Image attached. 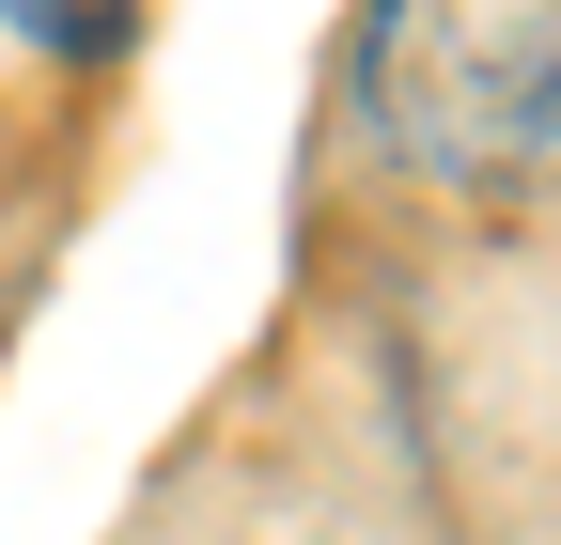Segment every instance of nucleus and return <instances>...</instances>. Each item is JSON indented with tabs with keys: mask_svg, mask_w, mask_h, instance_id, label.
I'll return each instance as SVG.
<instances>
[{
	"mask_svg": "<svg viewBox=\"0 0 561 545\" xmlns=\"http://www.w3.org/2000/svg\"><path fill=\"white\" fill-rule=\"evenodd\" d=\"M375 141L421 187H561V0H375Z\"/></svg>",
	"mask_w": 561,
	"mask_h": 545,
	"instance_id": "obj_1",
	"label": "nucleus"
},
{
	"mask_svg": "<svg viewBox=\"0 0 561 545\" xmlns=\"http://www.w3.org/2000/svg\"><path fill=\"white\" fill-rule=\"evenodd\" d=\"M0 16H32L47 47H110V0H0Z\"/></svg>",
	"mask_w": 561,
	"mask_h": 545,
	"instance_id": "obj_2",
	"label": "nucleus"
}]
</instances>
